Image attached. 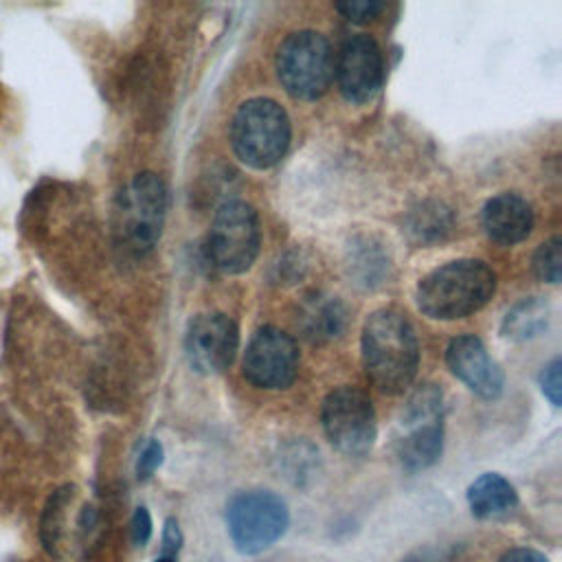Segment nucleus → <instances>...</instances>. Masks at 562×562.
<instances>
[{
    "label": "nucleus",
    "instance_id": "f257e3e1",
    "mask_svg": "<svg viewBox=\"0 0 562 562\" xmlns=\"http://www.w3.org/2000/svg\"><path fill=\"white\" fill-rule=\"evenodd\" d=\"M362 364L382 393H404L417 375L419 345L411 321L395 307L375 310L362 327Z\"/></svg>",
    "mask_w": 562,
    "mask_h": 562
},
{
    "label": "nucleus",
    "instance_id": "f03ea898",
    "mask_svg": "<svg viewBox=\"0 0 562 562\" xmlns=\"http://www.w3.org/2000/svg\"><path fill=\"white\" fill-rule=\"evenodd\" d=\"M496 290L494 270L481 259H457L428 272L417 285V307L435 321L479 312Z\"/></svg>",
    "mask_w": 562,
    "mask_h": 562
},
{
    "label": "nucleus",
    "instance_id": "7ed1b4c3",
    "mask_svg": "<svg viewBox=\"0 0 562 562\" xmlns=\"http://www.w3.org/2000/svg\"><path fill=\"white\" fill-rule=\"evenodd\" d=\"M231 147L235 156L252 167H274L290 147L288 112L272 99L255 97L244 101L231 121Z\"/></svg>",
    "mask_w": 562,
    "mask_h": 562
},
{
    "label": "nucleus",
    "instance_id": "20e7f679",
    "mask_svg": "<svg viewBox=\"0 0 562 562\" xmlns=\"http://www.w3.org/2000/svg\"><path fill=\"white\" fill-rule=\"evenodd\" d=\"M167 215V187L151 173L143 171L130 180L114 204V231L132 252H147L160 239Z\"/></svg>",
    "mask_w": 562,
    "mask_h": 562
},
{
    "label": "nucleus",
    "instance_id": "39448f33",
    "mask_svg": "<svg viewBox=\"0 0 562 562\" xmlns=\"http://www.w3.org/2000/svg\"><path fill=\"white\" fill-rule=\"evenodd\" d=\"M277 75L294 99L312 101L327 92L334 79V50L316 31L290 33L277 50Z\"/></svg>",
    "mask_w": 562,
    "mask_h": 562
},
{
    "label": "nucleus",
    "instance_id": "423d86ee",
    "mask_svg": "<svg viewBox=\"0 0 562 562\" xmlns=\"http://www.w3.org/2000/svg\"><path fill=\"white\" fill-rule=\"evenodd\" d=\"M285 501L268 490L235 494L226 505V527L239 553L255 555L272 547L288 529Z\"/></svg>",
    "mask_w": 562,
    "mask_h": 562
},
{
    "label": "nucleus",
    "instance_id": "0eeeda50",
    "mask_svg": "<svg viewBox=\"0 0 562 562\" xmlns=\"http://www.w3.org/2000/svg\"><path fill=\"white\" fill-rule=\"evenodd\" d=\"M261 228L257 211L241 200L224 202L211 222L206 235L209 261L226 274L248 270L259 252Z\"/></svg>",
    "mask_w": 562,
    "mask_h": 562
},
{
    "label": "nucleus",
    "instance_id": "6e6552de",
    "mask_svg": "<svg viewBox=\"0 0 562 562\" xmlns=\"http://www.w3.org/2000/svg\"><path fill=\"white\" fill-rule=\"evenodd\" d=\"M323 430L329 443L347 457H364L378 437L375 408L369 395L356 386L334 389L321 408Z\"/></svg>",
    "mask_w": 562,
    "mask_h": 562
},
{
    "label": "nucleus",
    "instance_id": "1a4fd4ad",
    "mask_svg": "<svg viewBox=\"0 0 562 562\" xmlns=\"http://www.w3.org/2000/svg\"><path fill=\"white\" fill-rule=\"evenodd\" d=\"M299 373V347L274 325L255 331L244 351V378L266 391L288 389Z\"/></svg>",
    "mask_w": 562,
    "mask_h": 562
},
{
    "label": "nucleus",
    "instance_id": "9d476101",
    "mask_svg": "<svg viewBox=\"0 0 562 562\" xmlns=\"http://www.w3.org/2000/svg\"><path fill=\"white\" fill-rule=\"evenodd\" d=\"M334 77L340 94L349 103L371 101L384 79V61L378 42L364 33L347 37L338 55H334Z\"/></svg>",
    "mask_w": 562,
    "mask_h": 562
},
{
    "label": "nucleus",
    "instance_id": "9b49d317",
    "mask_svg": "<svg viewBox=\"0 0 562 562\" xmlns=\"http://www.w3.org/2000/svg\"><path fill=\"white\" fill-rule=\"evenodd\" d=\"M239 347L235 321L222 312L198 314L184 334V356L193 371L213 375L224 371Z\"/></svg>",
    "mask_w": 562,
    "mask_h": 562
},
{
    "label": "nucleus",
    "instance_id": "f8f14e48",
    "mask_svg": "<svg viewBox=\"0 0 562 562\" xmlns=\"http://www.w3.org/2000/svg\"><path fill=\"white\" fill-rule=\"evenodd\" d=\"M441 393L432 386H426L415 393L408 406V422H417L408 435L397 443V457L402 465L411 472L430 468L441 457L443 446V426L439 415Z\"/></svg>",
    "mask_w": 562,
    "mask_h": 562
},
{
    "label": "nucleus",
    "instance_id": "ddd939ff",
    "mask_svg": "<svg viewBox=\"0 0 562 562\" xmlns=\"http://www.w3.org/2000/svg\"><path fill=\"white\" fill-rule=\"evenodd\" d=\"M446 362L470 391L483 400H496L503 393V371L487 356V349L479 336L463 334L450 340L446 349Z\"/></svg>",
    "mask_w": 562,
    "mask_h": 562
},
{
    "label": "nucleus",
    "instance_id": "4468645a",
    "mask_svg": "<svg viewBox=\"0 0 562 562\" xmlns=\"http://www.w3.org/2000/svg\"><path fill=\"white\" fill-rule=\"evenodd\" d=\"M483 228L496 244H518L533 228L531 204L518 193H498L483 206Z\"/></svg>",
    "mask_w": 562,
    "mask_h": 562
},
{
    "label": "nucleus",
    "instance_id": "2eb2a0df",
    "mask_svg": "<svg viewBox=\"0 0 562 562\" xmlns=\"http://www.w3.org/2000/svg\"><path fill=\"white\" fill-rule=\"evenodd\" d=\"M468 505L470 512L481 520L501 518L518 505V494L505 476L496 472H485L470 483Z\"/></svg>",
    "mask_w": 562,
    "mask_h": 562
},
{
    "label": "nucleus",
    "instance_id": "dca6fc26",
    "mask_svg": "<svg viewBox=\"0 0 562 562\" xmlns=\"http://www.w3.org/2000/svg\"><path fill=\"white\" fill-rule=\"evenodd\" d=\"M299 323L307 338L312 340H325L340 334L345 323V310L342 305L331 296L314 294L310 296L299 314Z\"/></svg>",
    "mask_w": 562,
    "mask_h": 562
},
{
    "label": "nucleus",
    "instance_id": "f3484780",
    "mask_svg": "<svg viewBox=\"0 0 562 562\" xmlns=\"http://www.w3.org/2000/svg\"><path fill=\"white\" fill-rule=\"evenodd\" d=\"M549 321V305L540 296L518 301L503 318L501 331L509 340H529L538 336Z\"/></svg>",
    "mask_w": 562,
    "mask_h": 562
},
{
    "label": "nucleus",
    "instance_id": "a211bd4d",
    "mask_svg": "<svg viewBox=\"0 0 562 562\" xmlns=\"http://www.w3.org/2000/svg\"><path fill=\"white\" fill-rule=\"evenodd\" d=\"M72 496H75V490L70 485L59 487L53 492V496L48 498V503L44 507L42 522H40V536H42V544L53 555H61V547H64V538H66V522H68V507L72 503Z\"/></svg>",
    "mask_w": 562,
    "mask_h": 562
},
{
    "label": "nucleus",
    "instance_id": "6ab92c4d",
    "mask_svg": "<svg viewBox=\"0 0 562 562\" xmlns=\"http://www.w3.org/2000/svg\"><path fill=\"white\" fill-rule=\"evenodd\" d=\"M533 272L544 283H560L562 277V239L551 237L533 252Z\"/></svg>",
    "mask_w": 562,
    "mask_h": 562
},
{
    "label": "nucleus",
    "instance_id": "aec40b11",
    "mask_svg": "<svg viewBox=\"0 0 562 562\" xmlns=\"http://www.w3.org/2000/svg\"><path fill=\"white\" fill-rule=\"evenodd\" d=\"M334 7L349 22L367 24V22H373L382 13L384 2H378V0H345V2H336Z\"/></svg>",
    "mask_w": 562,
    "mask_h": 562
},
{
    "label": "nucleus",
    "instance_id": "412c9836",
    "mask_svg": "<svg viewBox=\"0 0 562 562\" xmlns=\"http://www.w3.org/2000/svg\"><path fill=\"white\" fill-rule=\"evenodd\" d=\"M560 358H553L542 371H540V389L549 397L553 406H560V393H562V382H560Z\"/></svg>",
    "mask_w": 562,
    "mask_h": 562
},
{
    "label": "nucleus",
    "instance_id": "4be33fe9",
    "mask_svg": "<svg viewBox=\"0 0 562 562\" xmlns=\"http://www.w3.org/2000/svg\"><path fill=\"white\" fill-rule=\"evenodd\" d=\"M160 463H162V446H160L158 439H151V441L143 448V452H140V457H138V463H136V474H138V479H140V481H147V479L160 468Z\"/></svg>",
    "mask_w": 562,
    "mask_h": 562
},
{
    "label": "nucleus",
    "instance_id": "5701e85b",
    "mask_svg": "<svg viewBox=\"0 0 562 562\" xmlns=\"http://www.w3.org/2000/svg\"><path fill=\"white\" fill-rule=\"evenodd\" d=\"M151 516L147 512V507H136L134 516H132V542L136 547H145L151 538Z\"/></svg>",
    "mask_w": 562,
    "mask_h": 562
},
{
    "label": "nucleus",
    "instance_id": "b1692460",
    "mask_svg": "<svg viewBox=\"0 0 562 562\" xmlns=\"http://www.w3.org/2000/svg\"><path fill=\"white\" fill-rule=\"evenodd\" d=\"M180 544H182L180 527H178V522L173 518H167L165 527H162V553L165 555H178Z\"/></svg>",
    "mask_w": 562,
    "mask_h": 562
},
{
    "label": "nucleus",
    "instance_id": "393cba45",
    "mask_svg": "<svg viewBox=\"0 0 562 562\" xmlns=\"http://www.w3.org/2000/svg\"><path fill=\"white\" fill-rule=\"evenodd\" d=\"M498 562H549V558L544 553H540L538 549L516 547V549H509L507 553H503Z\"/></svg>",
    "mask_w": 562,
    "mask_h": 562
},
{
    "label": "nucleus",
    "instance_id": "a878e982",
    "mask_svg": "<svg viewBox=\"0 0 562 562\" xmlns=\"http://www.w3.org/2000/svg\"><path fill=\"white\" fill-rule=\"evenodd\" d=\"M154 562H176V555H165V553H162V555L156 558Z\"/></svg>",
    "mask_w": 562,
    "mask_h": 562
}]
</instances>
